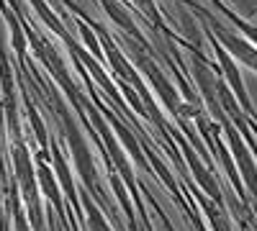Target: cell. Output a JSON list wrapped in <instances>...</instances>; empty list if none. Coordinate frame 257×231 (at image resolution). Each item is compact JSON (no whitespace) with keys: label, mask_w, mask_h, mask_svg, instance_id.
I'll return each mask as SVG.
<instances>
[{"label":"cell","mask_w":257,"mask_h":231,"mask_svg":"<svg viewBox=\"0 0 257 231\" xmlns=\"http://www.w3.org/2000/svg\"><path fill=\"white\" fill-rule=\"evenodd\" d=\"M80 34H82V36H85V41L90 44V49H93L95 54H100V49H98V41L93 39V31H90L88 26H82V24H80Z\"/></svg>","instance_id":"cell-10"},{"label":"cell","mask_w":257,"mask_h":231,"mask_svg":"<svg viewBox=\"0 0 257 231\" xmlns=\"http://www.w3.org/2000/svg\"><path fill=\"white\" fill-rule=\"evenodd\" d=\"M64 126H67V141H70V149H72V157H75V164H77V172L82 175V182L95 190V180H98V172H95V162H93V154L85 144L82 134L77 131L75 121L64 113Z\"/></svg>","instance_id":"cell-2"},{"label":"cell","mask_w":257,"mask_h":231,"mask_svg":"<svg viewBox=\"0 0 257 231\" xmlns=\"http://www.w3.org/2000/svg\"><path fill=\"white\" fill-rule=\"evenodd\" d=\"M229 3L237 8V13H242L244 21L257 24V0H229Z\"/></svg>","instance_id":"cell-8"},{"label":"cell","mask_w":257,"mask_h":231,"mask_svg":"<svg viewBox=\"0 0 257 231\" xmlns=\"http://www.w3.org/2000/svg\"><path fill=\"white\" fill-rule=\"evenodd\" d=\"M100 3L108 8V13H111V18L116 21V24L121 26V29H126L128 34H134L139 41H142V36H139V31H137V26H134V21H132V16H128V11L121 6V3H116V0H100Z\"/></svg>","instance_id":"cell-6"},{"label":"cell","mask_w":257,"mask_h":231,"mask_svg":"<svg viewBox=\"0 0 257 231\" xmlns=\"http://www.w3.org/2000/svg\"><path fill=\"white\" fill-rule=\"evenodd\" d=\"M206 36L211 39V44H213V52H216V57H219V62H221V72H224V77H226V82L231 85V90H234V95H237V100H239V106L244 108V111H249V116L252 118H257V111H254V106H252V100H249V95H247V88H244V82H242V75H239V70H237V65H234V59L226 54V49L219 44L216 39H213L208 31H206Z\"/></svg>","instance_id":"cell-3"},{"label":"cell","mask_w":257,"mask_h":231,"mask_svg":"<svg viewBox=\"0 0 257 231\" xmlns=\"http://www.w3.org/2000/svg\"><path fill=\"white\" fill-rule=\"evenodd\" d=\"M137 3H139V8H144V13L149 16V21H152L155 26L165 29L162 18H160V11H157V6H155V0H137ZM165 31H167V29H165Z\"/></svg>","instance_id":"cell-9"},{"label":"cell","mask_w":257,"mask_h":231,"mask_svg":"<svg viewBox=\"0 0 257 231\" xmlns=\"http://www.w3.org/2000/svg\"><path fill=\"white\" fill-rule=\"evenodd\" d=\"M198 13H203V16L211 21V31H208V34L229 52V57H231L234 62H242V65L249 67L252 72H257V47L252 44V41H247L244 36H239L231 26H224L219 18H213L211 11H206V8L198 6Z\"/></svg>","instance_id":"cell-1"},{"label":"cell","mask_w":257,"mask_h":231,"mask_svg":"<svg viewBox=\"0 0 257 231\" xmlns=\"http://www.w3.org/2000/svg\"><path fill=\"white\" fill-rule=\"evenodd\" d=\"M134 49V57H137V62H139V65L147 70V75H149V80H152L155 82V85H157V90H160V98L167 103V108L170 111H180V98H178V93H175V88L173 85H170V82L165 80V75L157 70V65H155V62L152 59H149V57H144V52H139L137 47H132Z\"/></svg>","instance_id":"cell-4"},{"label":"cell","mask_w":257,"mask_h":231,"mask_svg":"<svg viewBox=\"0 0 257 231\" xmlns=\"http://www.w3.org/2000/svg\"><path fill=\"white\" fill-rule=\"evenodd\" d=\"M39 187L44 190V195L54 203V208L62 213V193H59V185H57V177L52 175V170L47 164H39Z\"/></svg>","instance_id":"cell-5"},{"label":"cell","mask_w":257,"mask_h":231,"mask_svg":"<svg viewBox=\"0 0 257 231\" xmlns=\"http://www.w3.org/2000/svg\"><path fill=\"white\" fill-rule=\"evenodd\" d=\"M82 203H85V208H88V226H90V231H113L108 226V221H105V216L98 211V205L88 195H82Z\"/></svg>","instance_id":"cell-7"}]
</instances>
